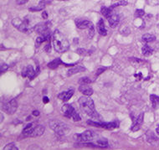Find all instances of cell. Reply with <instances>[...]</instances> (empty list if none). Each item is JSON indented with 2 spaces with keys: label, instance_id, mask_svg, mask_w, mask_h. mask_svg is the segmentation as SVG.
I'll use <instances>...</instances> for the list:
<instances>
[{
  "label": "cell",
  "instance_id": "obj_2",
  "mask_svg": "<svg viewBox=\"0 0 159 150\" xmlns=\"http://www.w3.org/2000/svg\"><path fill=\"white\" fill-rule=\"evenodd\" d=\"M52 39H53V45L57 52L64 53L69 50L70 48L69 41L59 30H56L53 33Z\"/></svg>",
  "mask_w": 159,
  "mask_h": 150
},
{
  "label": "cell",
  "instance_id": "obj_10",
  "mask_svg": "<svg viewBox=\"0 0 159 150\" xmlns=\"http://www.w3.org/2000/svg\"><path fill=\"white\" fill-rule=\"evenodd\" d=\"M18 107V103L15 99H12L3 106V110L5 111L9 115H13L17 110Z\"/></svg>",
  "mask_w": 159,
  "mask_h": 150
},
{
  "label": "cell",
  "instance_id": "obj_13",
  "mask_svg": "<svg viewBox=\"0 0 159 150\" xmlns=\"http://www.w3.org/2000/svg\"><path fill=\"white\" fill-rule=\"evenodd\" d=\"M75 24H76L77 28H79L80 30H88L90 27L94 26L90 21L86 20V19H76L75 20Z\"/></svg>",
  "mask_w": 159,
  "mask_h": 150
},
{
  "label": "cell",
  "instance_id": "obj_8",
  "mask_svg": "<svg viewBox=\"0 0 159 150\" xmlns=\"http://www.w3.org/2000/svg\"><path fill=\"white\" fill-rule=\"evenodd\" d=\"M88 125L96 127H102L106 129H114L119 127V122L118 121H114L111 122H97L93 120H89L86 122Z\"/></svg>",
  "mask_w": 159,
  "mask_h": 150
},
{
  "label": "cell",
  "instance_id": "obj_14",
  "mask_svg": "<svg viewBox=\"0 0 159 150\" xmlns=\"http://www.w3.org/2000/svg\"><path fill=\"white\" fill-rule=\"evenodd\" d=\"M60 65H65V66H72V65H74L75 64H66L64 63V62H63L60 58H57V59H55L54 61H52L51 62H49V63L48 64V67H49V69L54 70V69L57 68Z\"/></svg>",
  "mask_w": 159,
  "mask_h": 150
},
{
  "label": "cell",
  "instance_id": "obj_19",
  "mask_svg": "<svg viewBox=\"0 0 159 150\" xmlns=\"http://www.w3.org/2000/svg\"><path fill=\"white\" fill-rule=\"evenodd\" d=\"M86 71V68L83 67V66H80V65H76L75 67H73L71 69H70L69 71H67V76H71L72 75H75V74H77L80 72H83V71Z\"/></svg>",
  "mask_w": 159,
  "mask_h": 150
},
{
  "label": "cell",
  "instance_id": "obj_32",
  "mask_svg": "<svg viewBox=\"0 0 159 150\" xmlns=\"http://www.w3.org/2000/svg\"><path fill=\"white\" fill-rule=\"evenodd\" d=\"M8 69V65L7 64H2L1 65V73L4 72L5 71H7Z\"/></svg>",
  "mask_w": 159,
  "mask_h": 150
},
{
  "label": "cell",
  "instance_id": "obj_22",
  "mask_svg": "<svg viewBox=\"0 0 159 150\" xmlns=\"http://www.w3.org/2000/svg\"><path fill=\"white\" fill-rule=\"evenodd\" d=\"M142 39H143V41H144L145 43H149V42H152L156 40V37H155V35L151 34H145L144 35H143Z\"/></svg>",
  "mask_w": 159,
  "mask_h": 150
},
{
  "label": "cell",
  "instance_id": "obj_27",
  "mask_svg": "<svg viewBox=\"0 0 159 150\" xmlns=\"http://www.w3.org/2000/svg\"><path fill=\"white\" fill-rule=\"evenodd\" d=\"M91 83V80L88 77H82L79 80V84L82 85V84H90Z\"/></svg>",
  "mask_w": 159,
  "mask_h": 150
},
{
  "label": "cell",
  "instance_id": "obj_29",
  "mask_svg": "<svg viewBox=\"0 0 159 150\" xmlns=\"http://www.w3.org/2000/svg\"><path fill=\"white\" fill-rule=\"evenodd\" d=\"M144 14H145V12H144L143 9H136V10L135 17H136V18H141V17H143Z\"/></svg>",
  "mask_w": 159,
  "mask_h": 150
},
{
  "label": "cell",
  "instance_id": "obj_37",
  "mask_svg": "<svg viewBox=\"0 0 159 150\" xmlns=\"http://www.w3.org/2000/svg\"><path fill=\"white\" fill-rule=\"evenodd\" d=\"M43 102L45 103H48L49 102V99L48 98L47 96H45L44 98H43Z\"/></svg>",
  "mask_w": 159,
  "mask_h": 150
},
{
  "label": "cell",
  "instance_id": "obj_7",
  "mask_svg": "<svg viewBox=\"0 0 159 150\" xmlns=\"http://www.w3.org/2000/svg\"><path fill=\"white\" fill-rule=\"evenodd\" d=\"M61 110H62V112L64 115V117H66L68 118H72L75 122H78L80 120V117L78 114V112H76L75 109L72 107L71 105L64 104V105H63Z\"/></svg>",
  "mask_w": 159,
  "mask_h": 150
},
{
  "label": "cell",
  "instance_id": "obj_11",
  "mask_svg": "<svg viewBox=\"0 0 159 150\" xmlns=\"http://www.w3.org/2000/svg\"><path fill=\"white\" fill-rule=\"evenodd\" d=\"M143 118H144V113L142 112L140 113L136 118H133V122H132V126L131 127V130L133 131V132H136L137 130L140 129V127L142 126L143 122Z\"/></svg>",
  "mask_w": 159,
  "mask_h": 150
},
{
  "label": "cell",
  "instance_id": "obj_5",
  "mask_svg": "<svg viewBox=\"0 0 159 150\" xmlns=\"http://www.w3.org/2000/svg\"><path fill=\"white\" fill-rule=\"evenodd\" d=\"M12 24L21 32H24V33L29 32L30 33L32 30V26L30 25V22L28 19H24V20H22L19 18H15L13 19Z\"/></svg>",
  "mask_w": 159,
  "mask_h": 150
},
{
  "label": "cell",
  "instance_id": "obj_25",
  "mask_svg": "<svg viewBox=\"0 0 159 150\" xmlns=\"http://www.w3.org/2000/svg\"><path fill=\"white\" fill-rule=\"evenodd\" d=\"M127 1L126 0H121L120 2L118 3H114V4H112L111 6V8L113 9L114 8H116V7H118V6H126L127 5Z\"/></svg>",
  "mask_w": 159,
  "mask_h": 150
},
{
  "label": "cell",
  "instance_id": "obj_12",
  "mask_svg": "<svg viewBox=\"0 0 159 150\" xmlns=\"http://www.w3.org/2000/svg\"><path fill=\"white\" fill-rule=\"evenodd\" d=\"M36 33L42 34L48 31H50V22H45V23H40V24L35 25L34 28Z\"/></svg>",
  "mask_w": 159,
  "mask_h": 150
},
{
  "label": "cell",
  "instance_id": "obj_23",
  "mask_svg": "<svg viewBox=\"0 0 159 150\" xmlns=\"http://www.w3.org/2000/svg\"><path fill=\"white\" fill-rule=\"evenodd\" d=\"M150 101H151V105L153 108H157L159 105V96L156 95L150 96Z\"/></svg>",
  "mask_w": 159,
  "mask_h": 150
},
{
  "label": "cell",
  "instance_id": "obj_9",
  "mask_svg": "<svg viewBox=\"0 0 159 150\" xmlns=\"http://www.w3.org/2000/svg\"><path fill=\"white\" fill-rule=\"evenodd\" d=\"M39 72H40V67L39 66L37 67V71H35L34 70L32 65H28V66L24 67L23 69L21 75H22L23 77H29L30 80H33L39 74Z\"/></svg>",
  "mask_w": 159,
  "mask_h": 150
},
{
  "label": "cell",
  "instance_id": "obj_3",
  "mask_svg": "<svg viewBox=\"0 0 159 150\" xmlns=\"http://www.w3.org/2000/svg\"><path fill=\"white\" fill-rule=\"evenodd\" d=\"M44 133H45V127L40 124H36L35 122L27 124L24 127L22 132V133L25 137H33V138L40 137L44 134Z\"/></svg>",
  "mask_w": 159,
  "mask_h": 150
},
{
  "label": "cell",
  "instance_id": "obj_31",
  "mask_svg": "<svg viewBox=\"0 0 159 150\" xmlns=\"http://www.w3.org/2000/svg\"><path fill=\"white\" fill-rule=\"evenodd\" d=\"M106 69H107L106 67H101V68H99V69H98V70L96 71L95 76H98L99 75H101V74L102 72H104V71H106Z\"/></svg>",
  "mask_w": 159,
  "mask_h": 150
},
{
  "label": "cell",
  "instance_id": "obj_20",
  "mask_svg": "<svg viewBox=\"0 0 159 150\" xmlns=\"http://www.w3.org/2000/svg\"><path fill=\"white\" fill-rule=\"evenodd\" d=\"M96 28H97V30H98L99 34H100L101 35H103V36H106V35L107 33H106V27H105L104 21L102 19H101L98 21Z\"/></svg>",
  "mask_w": 159,
  "mask_h": 150
},
{
  "label": "cell",
  "instance_id": "obj_18",
  "mask_svg": "<svg viewBox=\"0 0 159 150\" xmlns=\"http://www.w3.org/2000/svg\"><path fill=\"white\" fill-rule=\"evenodd\" d=\"M51 2V0H42L40 1V3L38 5H36L35 7H31V8H29V11H33V12H35V11H40V10H43V8H45L46 4L49 3Z\"/></svg>",
  "mask_w": 159,
  "mask_h": 150
},
{
  "label": "cell",
  "instance_id": "obj_26",
  "mask_svg": "<svg viewBox=\"0 0 159 150\" xmlns=\"http://www.w3.org/2000/svg\"><path fill=\"white\" fill-rule=\"evenodd\" d=\"M76 53L80 55H90V51H88L86 50H85V49H81V48H80V49H77L76 50Z\"/></svg>",
  "mask_w": 159,
  "mask_h": 150
},
{
  "label": "cell",
  "instance_id": "obj_1",
  "mask_svg": "<svg viewBox=\"0 0 159 150\" xmlns=\"http://www.w3.org/2000/svg\"><path fill=\"white\" fill-rule=\"evenodd\" d=\"M79 104L80 107V109L86 112L88 116H90L92 119L97 122H102L101 116L95 111V104L93 100L89 97V96H81L79 99Z\"/></svg>",
  "mask_w": 159,
  "mask_h": 150
},
{
  "label": "cell",
  "instance_id": "obj_24",
  "mask_svg": "<svg viewBox=\"0 0 159 150\" xmlns=\"http://www.w3.org/2000/svg\"><path fill=\"white\" fill-rule=\"evenodd\" d=\"M142 51H143V54L145 55V56H149V55H151V54H152L153 50H152L149 45H145L143 47V49H142Z\"/></svg>",
  "mask_w": 159,
  "mask_h": 150
},
{
  "label": "cell",
  "instance_id": "obj_28",
  "mask_svg": "<svg viewBox=\"0 0 159 150\" xmlns=\"http://www.w3.org/2000/svg\"><path fill=\"white\" fill-rule=\"evenodd\" d=\"M3 150H18V148L16 147V145L14 143L11 142V143L7 144V145L3 148Z\"/></svg>",
  "mask_w": 159,
  "mask_h": 150
},
{
  "label": "cell",
  "instance_id": "obj_4",
  "mask_svg": "<svg viewBox=\"0 0 159 150\" xmlns=\"http://www.w3.org/2000/svg\"><path fill=\"white\" fill-rule=\"evenodd\" d=\"M49 126L57 134L60 135V136H63V135L66 134L70 131V128L68 127V126L64 122L58 121V120L50 121L49 122Z\"/></svg>",
  "mask_w": 159,
  "mask_h": 150
},
{
  "label": "cell",
  "instance_id": "obj_30",
  "mask_svg": "<svg viewBox=\"0 0 159 150\" xmlns=\"http://www.w3.org/2000/svg\"><path fill=\"white\" fill-rule=\"evenodd\" d=\"M147 3L151 6H156L159 4V0H147Z\"/></svg>",
  "mask_w": 159,
  "mask_h": 150
},
{
  "label": "cell",
  "instance_id": "obj_35",
  "mask_svg": "<svg viewBox=\"0 0 159 150\" xmlns=\"http://www.w3.org/2000/svg\"><path fill=\"white\" fill-rule=\"evenodd\" d=\"M134 76H135L137 80H141V79H143V74L140 72V73H138V74H135L134 75Z\"/></svg>",
  "mask_w": 159,
  "mask_h": 150
},
{
  "label": "cell",
  "instance_id": "obj_40",
  "mask_svg": "<svg viewBox=\"0 0 159 150\" xmlns=\"http://www.w3.org/2000/svg\"><path fill=\"white\" fill-rule=\"evenodd\" d=\"M3 113H1V122H3Z\"/></svg>",
  "mask_w": 159,
  "mask_h": 150
},
{
  "label": "cell",
  "instance_id": "obj_38",
  "mask_svg": "<svg viewBox=\"0 0 159 150\" xmlns=\"http://www.w3.org/2000/svg\"><path fill=\"white\" fill-rule=\"evenodd\" d=\"M33 115H34V116H39V115H40L39 111H33Z\"/></svg>",
  "mask_w": 159,
  "mask_h": 150
},
{
  "label": "cell",
  "instance_id": "obj_36",
  "mask_svg": "<svg viewBox=\"0 0 159 150\" xmlns=\"http://www.w3.org/2000/svg\"><path fill=\"white\" fill-rule=\"evenodd\" d=\"M42 17H43V19H48V14L46 11H43V13H42Z\"/></svg>",
  "mask_w": 159,
  "mask_h": 150
},
{
  "label": "cell",
  "instance_id": "obj_33",
  "mask_svg": "<svg viewBox=\"0 0 159 150\" xmlns=\"http://www.w3.org/2000/svg\"><path fill=\"white\" fill-rule=\"evenodd\" d=\"M50 49H51V45H50V41H49V42H47V44H46V45L45 46V50L47 52V53H49V51H50Z\"/></svg>",
  "mask_w": 159,
  "mask_h": 150
},
{
  "label": "cell",
  "instance_id": "obj_6",
  "mask_svg": "<svg viewBox=\"0 0 159 150\" xmlns=\"http://www.w3.org/2000/svg\"><path fill=\"white\" fill-rule=\"evenodd\" d=\"M75 137L76 138V140L78 142L82 143V144H85V143H87V142H93L95 140V137H97V135L91 130H86L83 133L75 135Z\"/></svg>",
  "mask_w": 159,
  "mask_h": 150
},
{
  "label": "cell",
  "instance_id": "obj_34",
  "mask_svg": "<svg viewBox=\"0 0 159 150\" xmlns=\"http://www.w3.org/2000/svg\"><path fill=\"white\" fill-rule=\"evenodd\" d=\"M28 1H29V0H17V1H16V3H17L18 4L21 5V4H24V3H26Z\"/></svg>",
  "mask_w": 159,
  "mask_h": 150
},
{
  "label": "cell",
  "instance_id": "obj_39",
  "mask_svg": "<svg viewBox=\"0 0 159 150\" xmlns=\"http://www.w3.org/2000/svg\"><path fill=\"white\" fill-rule=\"evenodd\" d=\"M156 132H157V133L159 135V126L157 127V129H156Z\"/></svg>",
  "mask_w": 159,
  "mask_h": 150
},
{
  "label": "cell",
  "instance_id": "obj_15",
  "mask_svg": "<svg viewBox=\"0 0 159 150\" xmlns=\"http://www.w3.org/2000/svg\"><path fill=\"white\" fill-rule=\"evenodd\" d=\"M74 94V90L73 89H71L67 92H63L61 93H60L58 95V98L63 102H67L68 100H70L71 98V96Z\"/></svg>",
  "mask_w": 159,
  "mask_h": 150
},
{
  "label": "cell",
  "instance_id": "obj_21",
  "mask_svg": "<svg viewBox=\"0 0 159 150\" xmlns=\"http://www.w3.org/2000/svg\"><path fill=\"white\" fill-rule=\"evenodd\" d=\"M101 14L105 17V18H106V19H109V17L112 14V8L110 7V8H107V7H105L103 6L101 9Z\"/></svg>",
  "mask_w": 159,
  "mask_h": 150
},
{
  "label": "cell",
  "instance_id": "obj_17",
  "mask_svg": "<svg viewBox=\"0 0 159 150\" xmlns=\"http://www.w3.org/2000/svg\"><path fill=\"white\" fill-rule=\"evenodd\" d=\"M88 84H82L79 87V91L85 96H91L93 94V90L90 87L87 86Z\"/></svg>",
  "mask_w": 159,
  "mask_h": 150
},
{
  "label": "cell",
  "instance_id": "obj_16",
  "mask_svg": "<svg viewBox=\"0 0 159 150\" xmlns=\"http://www.w3.org/2000/svg\"><path fill=\"white\" fill-rule=\"evenodd\" d=\"M108 22L111 28H116L120 22L119 15L117 14H112L108 19Z\"/></svg>",
  "mask_w": 159,
  "mask_h": 150
}]
</instances>
